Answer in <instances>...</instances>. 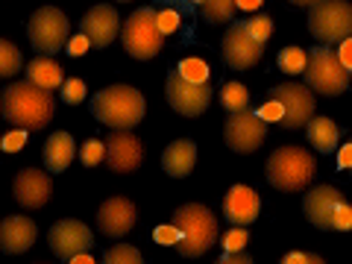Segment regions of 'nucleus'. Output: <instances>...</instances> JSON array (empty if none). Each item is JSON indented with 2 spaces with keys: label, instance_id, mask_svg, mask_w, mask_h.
Instances as JSON below:
<instances>
[{
  "label": "nucleus",
  "instance_id": "21",
  "mask_svg": "<svg viewBox=\"0 0 352 264\" xmlns=\"http://www.w3.org/2000/svg\"><path fill=\"white\" fill-rule=\"evenodd\" d=\"M194 164H197V144L188 138L173 141L162 156V168L168 176H173V179H185V176L194 170Z\"/></svg>",
  "mask_w": 352,
  "mask_h": 264
},
{
  "label": "nucleus",
  "instance_id": "32",
  "mask_svg": "<svg viewBox=\"0 0 352 264\" xmlns=\"http://www.w3.org/2000/svg\"><path fill=\"white\" fill-rule=\"evenodd\" d=\"M80 159L85 168H94L100 159H106V141H97V138H88L82 150H80Z\"/></svg>",
  "mask_w": 352,
  "mask_h": 264
},
{
  "label": "nucleus",
  "instance_id": "34",
  "mask_svg": "<svg viewBox=\"0 0 352 264\" xmlns=\"http://www.w3.org/2000/svg\"><path fill=\"white\" fill-rule=\"evenodd\" d=\"M247 241H250L247 226H232V229H229V232L223 235V250H229V252L244 250V247H247Z\"/></svg>",
  "mask_w": 352,
  "mask_h": 264
},
{
  "label": "nucleus",
  "instance_id": "15",
  "mask_svg": "<svg viewBox=\"0 0 352 264\" xmlns=\"http://www.w3.org/2000/svg\"><path fill=\"white\" fill-rule=\"evenodd\" d=\"M144 162V144L129 129H112L106 138V164L112 173H135Z\"/></svg>",
  "mask_w": 352,
  "mask_h": 264
},
{
  "label": "nucleus",
  "instance_id": "27",
  "mask_svg": "<svg viewBox=\"0 0 352 264\" xmlns=\"http://www.w3.org/2000/svg\"><path fill=\"white\" fill-rule=\"evenodd\" d=\"M276 65H279V71H282V74H288V76H300V74H305L308 53H305L302 47H285V50H279Z\"/></svg>",
  "mask_w": 352,
  "mask_h": 264
},
{
  "label": "nucleus",
  "instance_id": "12",
  "mask_svg": "<svg viewBox=\"0 0 352 264\" xmlns=\"http://www.w3.org/2000/svg\"><path fill=\"white\" fill-rule=\"evenodd\" d=\"M220 53H223V62L229 65V68L247 71V68H252V65H258V59L264 56V41H258L256 36H252L244 21H235V24L223 32Z\"/></svg>",
  "mask_w": 352,
  "mask_h": 264
},
{
  "label": "nucleus",
  "instance_id": "25",
  "mask_svg": "<svg viewBox=\"0 0 352 264\" xmlns=\"http://www.w3.org/2000/svg\"><path fill=\"white\" fill-rule=\"evenodd\" d=\"M220 106L226 109L229 115L232 112H244V109H250V91L241 82H226L223 88H220Z\"/></svg>",
  "mask_w": 352,
  "mask_h": 264
},
{
  "label": "nucleus",
  "instance_id": "22",
  "mask_svg": "<svg viewBox=\"0 0 352 264\" xmlns=\"http://www.w3.org/2000/svg\"><path fill=\"white\" fill-rule=\"evenodd\" d=\"M44 164H47V170L50 173H62V170H68L71 168V162L76 156V144H74V138L68 135L65 129L59 132H53V135L44 141Z\"/></svg>",
  "mask_w": 352,
  "mask_h": 264
},
{
  "label": "nucleus",
  "instance_id": "42",
  "mask_svg": "<svg viewBox=\"0 0 352 264\" xmlns=\"http://www.w3.org/2000/svg\"><path fill=\"white\" fill-rule=\"evenodd\" d=\"M338 56H340V62H344V68L352 74V38L338 44Z\"/></svg>",
  "mask_w": 352,
  "mask_h": 264
},
{
  "label": "nucleus",
  "instance_id": "46",
  "mask_svg": "<svg viewBox=\"0 0 352 264\" xmlns=\"http://www.w3.org/2000/svg\"><path fill=\"white\" fill-rule=\"evenodd\" d=\"M88 261H94L91 256H88V252H80V256H74V258H71V264H88Z\"/></svg>",
  "mask_w": 352,
  "mask_h": 264
},
{
  "label": "nucleus",
  "instance_id": "7",
  "mask_svg": "<svg viewBox=\"0 0 352 264\" xmlns=\"http://www.w3.org/2000/svg\"><path fill=\"white\" fill-rule=\"evenodd\" d=\"M308 32L317 44H340L352 38V3L349 0H320L308 9Z\"/></svg>",
  "mask_w": 352,
  "mask_h": 264
},
{
  "label": "nucleus",
  "instance_id": "26",
  "mask_svg": "<svg viewBox=\"0 0 352 264\" xmlns=\"http://www.w3.org/2000/svg\"><path fill=\"white\" fill-rule=\"evenodd\" d=\"M235 9H238V0H206L200 6V15L208 24H226V21H232Z\"/></svg>",
  "mask_w": 352,
  "mask_h": 264
},
{
  "label": "nucleus",
  "instance_id": "17",
  "mask_svg": "<svg viewBox=\"0 0 352 264\" xmlns=\"http://www.w3.org/2000/svg\"><path fill=\"white\" fill-rule=\"evenodd\" d=\"M120 30H124V24H120V18H118V9L106 6V3L91 6L80 21V32H85V36L91 38L94 47L112 44Z\"/></svg>",
  "mask_w": 352,
  "mask_h": 264
},
{
  "label": "nucleus",
  "instance_id": "43",
  "mask_svg": "<svg viewBox=\"0 0 352 264\" xmlns=\"http://www.w3.org/2000/svg\"><path fill=\"white\" fill-rule=\"evenodd\" d=\"M338 164L340 168H346V170H352V141L346 147H340V153H338Z\"/></svg>",
  "mask_w": 352,
  "mask_h": 264
},
{
  "label": "nucleus",
  "instance_id": "18",
  "mask_svg": "<svg viewBox=\"0 0 352 264\" xmlns=\"http://www.w3.org/2000/svg\"><path fill=\"white\" fill-rule=\"evenodd\" d=\"M12 194L24 208H41V206H47L53 197V179L36 168L18 170L15 182H12Z\"/></svg>",
  "mask_w": 352,
  "mask_h": 264
},
{
  "label": "nucleus",
  "instance_id": "20",
  "mask_svg": "<svg viewBox=\"0 0 352 264\" xmlns=\"http://www.w3.org/2000/svg\"><path fill=\"white\" fill-rule=\"evenodd\" d=\"M38 229L30 217L21 214H9L3 223H0V250L9 252V256H18V252H27L36 244Z\"/></svg>",
  "mask_w": 352,
  "mask_h": 264
},
{
  "label": "nucleus",
  "instance_id": "44",
  "mask_svg": "<svg viewBox=\"0 0 352 264\" xmlns=\"http://www.w3.org/2000/svg\"><path fill=\"white\" fill-rule=\"evenodd\" d=\"M261 3L264 0H238V9H244V12H256Z\"/></svg>",
  "mask_w": 352,
  "mask_h": 264
},
{
  "label": "nucleus",
  "instance_id": "28",
  "mask_svg": "<svg viewBox=\"0 0 352 264\" xmlns=\"http://www.w3.org/2000/svg\"><path fill=\"white\" fill-rule=\"evenodd\" d=\"M21 65H24V59H21V53L12 41H0V76L3 80H12V76L21 71Z\"/></svg>",
  "mask_w": 352,
  "mask_h": 264
},
{
  "label": "nucleus",
  "instance_id": "10",
  "mask_svg": "<svg viewBox=\"0 0 352 264\" xmlns=\"http://www.w3.org/2000/svg\"><path fill=\"white\" fill-rule=\"evenodd\" d=\"M264 138H267V120H264L258 112H252V109H244V112H232L223 126V141L229 144V150L241 153V156H247V153H256Z\"/></svg>",
  "mask_w": 352,
  "mask_h": 264
},
{
  "label": "nucleus",
  "instance_id": "35",
  "mask_svg": "<svg viewBox=\"0 0 352 264\" xmlns=\"http://www.w3.org/2000/svg\"><path fill=\"white\" fill-rule=\"evenodd\" d=\"M258 115H261L264 120H267V124H282V118H285V106L276 100V97H270V100L258 109Z\"/></svg>",
  "mask_w": 352,
  "mask_h": 264
},
{
  "label": "nucleus",
  "instance_id": "33",
  "mask_svg": "<svg viewBox=\"0 0 352 264\" xmlns=\"http://www.w3.org/2000/svg\"><path fill=\"white\" fill-rule=\"evenodd\" d=\"M85 94H88V88H85V82L80 80V76H71V80L62 82V97H65V103L76 106V103L85 100Z\"/></svg>",
  "mask_w": 352,
  "mask_h": 264
},
{
  "label": "nucleus",
  "instance_id": "47",
  "mask_svg": "<svg viewBox=\"0 0 352 264\" xmlns=\"http://www.w3.org/2000/svg\"><path fill=\"white\" fill-rule=\"evenodd\" d=\"M191 3H197V6H203V3H206V0H191Z\"/></svg>",
  "mask_w": 352,
  "mask_h": 264
},
{
  "label": "nucleus",
  "instance_id": "1",
  "mask_svg": "<svg viewBox=\"0 0 352 264\" xmlns=\"http://www.w3.org/2000/svg\"><path fill=\"white\" fill-rule=\"evenodd\" d=\"M53 94L47 88H41L30 80H18L9 82L0 94V112L12 126H24V129H44L53 118Z\"/></svg>",
  "mask_w": 352,
  "mask_h": 264
},
{
  "label": "nucleus",
  "instance_id": "16",
  "mask_svg": "<svg viewBox=\"0 0 352 264\" xmlns=\"http://www.w3.org/2000/svg\"><path fill=\"white\" fill-rule=\"evenodd\" d=\"M138 220L135 203L126 200V197H109V200L97 208V229L109 238H120L126 235Z\"/></svg>",
  "mask_w": 352,
  "mask_h": 264
},
{
  "label": "nucleus",
  "instance_id": "14",
  "mask_svg": "<svg viewBox=\"0 0 352 264\" xmlns=\"http://www.w3.org/2000/svg\"><path fill=\"white\" fill-rule=\"evenodd\" d=\"M47 244L53 250V256H59L62 261H71L74 256L80 252H88L94 244V235L82 220H74V217H65V220H56L47 232Z\"/></svg>",
  "mask_w": 352,
  "mask_h": 264
},
{
  "label": "nucleus",
  "instance_id": "30",
  "mask_svg": "<svg viewBox=\"0 0 352 264\" xmlns=\"http://www.w3.org/2000/svg\"><path fill=\"white\" fill-rule=\"evenodd\" d=\"M176 71H179L185 80H191V82H208V65L203 59H197V56L182 59L179 65H176Z\"/></svg>",
  "mask_w": 352,
  "mask_h": 264
},
{
  "label": "nucleus",
  "instance_id": "11",
  "mask_svg": "<svg viewBox=\"0 0 352 264\" xmlns=\"http://www.w3.org/2000/svg\"><path fill=\"white\" fill-rule=\"evenodd\" d=\"M164 94H168V103L173 112H179L185 118H197L203 115L208 103H212V85L208 82H191L185 80L179 71L168 74V82H164Z\"/></svg>",
  "mask_w": 352,
  "mask_h": 264
},
{
  "label": "nucleus",
  "instance_id": "2",
  "mask_svg": "<svg viewBox=\"0 0 352 264\" xmlns=\"http://www.w3.org/2000/svg\"><path fill=\"white\" fill-rule=\"evenodd\" d=\"M173 226L179 229V256L185 258H197L206 250H212V244L220 235L217 217L212 214V208H206L203 203H185L173 212Z\"/></svg>",
  "mask_w": 352,
  "mask_h": 264
},
{
  "label": "nucleus",
  "instance_id": "48",
  "mask_svg": "<svg viewBox=\"0 0 352 264\" xmlns=\"http://www.w3.org/2000/svg\"><path fill=\"white\" fill-rule=\"evenodd\" d=\"M118 3H129V0H118Z\"/></svg>",
  "mask_w": 352,
  "mask_h": 264
},
{
  "label": "nucleus",
  "instance_id": "23",
  "mask_svg": "<svg viewBox=\"0 0 352 264\" xmlns=\"http://www.w3.org/2000/svg\"><path fill=\"white\" fill-rule=\"evenodd\" d=\"M27 80L41 85V88H47V91H53V88H62L65 71H62V65L56 59H50L47 53H41V56H36L27 65Z\"/></svg>",
  "mask_w": 352,
  "mask_h": 264
},
{
  "label": "nucleus",
  "instance_id": "31",
  "mask_svg": "<svg viewBox=\"0 0 352 264\" xmlns=\"http://www.w3.org/2000/svg\"><path fill=\"white\" fill-rule=\"evenodd\" d=\"M244 24H247V30L252 32V36H256L258 41H264V44H267V38L273 36V21H270V15L252 12V15L244 21Z\"/></svg>",
  "mask_w": 352,
  "mask_h": 264
},
{
  "label": "nucleus",
  "instance_id": "37",
  "mask_svg": "<svg viewBox=\"0 0 352 264\" xmlns=\"http://www.w3.org/2000/svg\"><path fill=\"white\" fill-rule=\"evenodd\" d=\"M24 144H27V129L24 126H18V129H12V132H6V135H3V150L6 153L24 150Z\"/></svg>",
  "mask_w": 352,
  "mask_h": 264
},
{
  "label": "nucleus",
  "instance_id": "24",
  "mask_svg": "<svg viewBox=\"0 0 352 264\" xmlns=\"http://www.w3.org/2000/svg\"><path fill=\"white\" fill-rule=\"evenodd\" d=\"M305 138H308V144H311L314 150H320V153H332L338 150V138H340V132H338V124L332 118H311L305 124Z\"/></svg>",
  "mask_w": 352,
  "mask_h": 264
},
{
  "label": "nucleus",
  "instance_id": "29",
  "mask_svg": "<svg viewBox=\"0 0 352 264\" xmlns=\"http://www.w3.org/2000/svg\"><path fill=\"white\" fill-rule=\"evenodd\" d=\"M103 261L106 264H138L141 261V252L132 247V244H115V247L106 250Z\"/></svg>",
  "mask_w": 352,
  "mask_h": 264
},
{
  "label": "nucleus",
  "instance_id": "5",
  "mask_svg": "<svg viewBox=\"0 0 352 264\" xmlns=\"http://www.w3.org/2000/svg\"><path fill=\"white\" fill-rule=\"evenodd\" d=\"M305 220H311L317 229H332V232H349L352 229V206L344 194L332 185H314L302 200Z\"/></svg>",
  "mask_w": 352,
  "mask_h": 264
},
{
  "label": "nucleus",
  "instance_id": "39",
  "mask_svg": "<svg viewBox=\"0 0 352 264\" xmlns=\"http://www.w3.org/2000/svg\"><path fill=\"white\" fill-rule=\"evenodd\" d=\"M176 27H179V12H176V9H159V30L164 36L173 32Z\"/></svg>",
  "mask_w": 352,
  "mask_h": 264
},
{
  "label": "nucleus",
  "instance_id": "9",
  "mask_svg": "<svg viewBox=\"0 0 352 264\" xmlns=\"http://www.w3.org/2000/svg\"><path fill=\"white\" fill-rule=\"evenodd\" d=\"M68 32H71L68 18H65V12H62V9H56V6H41L27 21V38H30V44L38 53H47V56L59 53L65 44H68Z\"/></svg>",
  "mask_w": 352,
  "mask_h": 264
},
{
  "label": "nucleus",
  "instance_id": "40",
  "mask_svg": "<svg viewBox=\"0 0 352 264\" xmlns=\"http://www.w3.org/2000/svg\"><path fill=\"white\" fill-rule=\"evenodd\" d=\"M88 47H91V38H88L85 32H76V36L68 41V53H71V56H82Z\"/></svg>",
  "mask_w": 352,
  "mask_h": 264
},
{
  "label": "nucleus",
  "instance_id": "36",
  "mask_svg": "<svg viewBox=\"0 0 352 264\" xmlns=\"http://www.w3.org/2000/svg\"><path fill=\"white\" fill-rule=\"evenodd\" d=\"M153 238H156V244H162V247H176L179 244V229H176L170 220L168 226H159L156 232H153Z\"/></svg>",
  "mask_w": 352,
  "mask_h": 264
},
{
  "label": "nucleus",
  "instance_id": "13",
  "mask_svg": "<svg viewBox=\"0 0 352 264\" xmlns=\"http://www.w3.org/2000/svg\"><path fill=\"white\" fill-rule=\"evenodd\" d=\"M270 97L285 106V118H282V126L285 129H302L308 120L314 118V94H311V85H302V82H282L276 88H270Z\"/></svg>",
  "mask_w": 352,
  "mask_h": 264
},
{
  "label": "nucleus",
  "instance_id": "45",
  "mask_svg": "<svg viewBox=\"0 0 352 264\" xmlns=\"http://www.w3.org/2000/svg\"><path fill=\"white\" fill-rule=\"evenodd\" d=\"M294 6H300V9H311V6H317L320 0H291Z\"/></svg>",
  "mask_w": 352,
  "mask_h": 264
},
{
  "label": "nucleus",
  "instance_id": "41",
  "mask_svg": "<svg viewBox=\"0 0 352 264\" xmlns=\"http://www.w3.org/2000/svg\"><path fill=\"white\" fill-rule=\"evenodd\" d=\"M217 261H220V264H250L252 258L247 256L244 250H235V252H229V250H226V252H223V256H220Z\"/></svg>",
  "mask_w": 352,
  "mask_h": 264
},
{
  "label": "nucleus",
  "instance_id": "19",
  "mask_svg": "<svg viewBox=\"0 0 352 264\" xmlns=\"http://www.w3.org/2000/svg\"><path fill=\"white\" fill-rule=\"evenodd\" d=\"M261 200L250 185H232L223 197V217L232 220V226H250L258 217Z\"/></svg>",
  "mask_w": 352,
  "mask_h": 264
},
{
  "label": "nucleus",
  "instance_id": "4",
  "mask_svg": "<svg viewBox=\"0 0 352 264\" xmlns=\"http://www.w3.org/2000/svg\"><path fill=\"white\" fill-rule=\"evenodd\" d=\"M317 162L308 150L302 147H279L267 156V164H264V173H267V182L276 191L285 194H296L305 191V185L314 179Z\"/></svg>",
  "mask_w": 352,
  "mask_h": 264
},
{
  "label": "nucleus",
  "instance_id": "8",
  "mask_svg": "<svg viewBox=\"0 0 352 264\" xmlns=\"http://www.w3.org/2000/svg\"><path fill=\"white\" fill-rule=\"evenodd\" d=\"M120 41L132 59L147 62L162 50L164 32L159 30V9H135L120 30Z\"/></svg>",
  "mask_w": 352,
  "mask_h": 264
},
{
  "label": "nucleus",
  "instance_id": "38",
  "mask_svg": "<svg viewBox=\"0 0 352 264\" xmlns=\"http://www.w3.org/2000/svg\"><path fill=\"white\" fill-rule=\"evenodd\" d=\"M323 258L317 252H300V250H291L282 256V264H320Z\"/></svg>",
  "mask_w": 352,
  "mask_h": 264
},
{
  "label": "nucleus",
  "instance_id": "3",
  "mask_svg": "<svg viewBox=\"0 0 352 264\" xmlns=\"http://www.w3.org/2000/svg\"><path fill=\"white\" fill-rule=\"evenodd\" d=\"M94 118L100 120L103 126L112 129H132L141 124V118L147 112V103L141 97L138 88L132 85H109L103 91L94 94Z\"/></svg>",
  "mask_w": 352,
  "mask_h": 264
},
{
  "label": "nucleus",
  "instance_id": "6",
  "mask_svg": "<svg viewBox=\"0 0 352 264\" xmlns=\"http://www.w3.org/2000/svg\"><path fill=\"white\" fill-rule=\"evenodd\" d=\"M305 82L311 85V91L326 97L344 94L349 88V71L344 68L338 50H332V44H317L314 50H308Z\"/></svg>",
  "mask_w": 352,
  "mask_h": 264
}]
</instances>
